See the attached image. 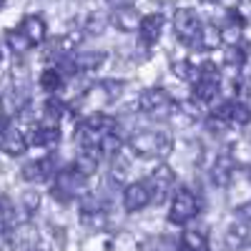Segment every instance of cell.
Segmentation results:
<instances>
[{"label": "cell", "instance_id": "cell-4", "mask_svg": "<svg viewBox=\"0 0 251 251\" xmlns=\"http://www.w3.org/2000/svg\"><path fill=\"white\" fill-rule=\"evenodd\" d=\"M219 88H221V78H219L216 66L214 63H203V66L199 68L196 80H194V100L211 103L219 96Z\"/></svg>", "mask_w": 251, "mask_h": 251}, {"label": "cell", "instance_id": "cell-32", "mask_svg": "<svg viewBox=\"0 0 251 251\" xmlns=\"http://www.w3.org/2000/svg\"><path fill=\"white\" fill-rule=\"evenodd\" d=\"M10 128V126H8V116L5 113H0V138H3V133Z\"/></svg>", "mask_w": 251, "mask_h": 251}, {"label": "cell", "instance_id": "cell-17", "mask_svg": "<svg viewBox=\"0 0 251 251\" xmlns=\"http://www.w3.org/2000/svg\"><path fill=\"white\" fill-rule=\"evenodd\" d=\"M28 106V93L20 91V88H13L3 96V108H5V116H13V113H20Z\"/></svg>", "mask_w": 251, "mask_h": 251}, {"label": "cell", "instance_id": "cell-20", "mask_svg": "<svg viewBox=\"0 0 251 251\" xmlns=\"http://www.w3.org/2000/svg\"><path fill=\"white\" fill-rule=\"evenodd\" d=\"M5 43H8V48H10L15 55H23V53H28V50L33 48V46H30V40H28L23 33H20L18 28L5 33Z\"/></svg>", "mask_w": 251, "mask_h": 251}, {"label": "cell", "instance_id": "cell-14", "mask_svg": "<svg viewBox=\"0 0 251 251\" xmlns=\"http://www.w3.org/2000/svg\"><path fill=\"white\" fill-rule=\"evenodd\" d=\"M0 149H3L8 156H20V153H25L28 141H25V136L20 133L18 128H8L3 133V138H0Z\"/></svg>", "mask_w": 251, "mask_h": 251}, {"label": "cell", "instance_id": "cell-9", "mask_svg": "<svg viewBox=\"0 0 251 251\" xmlns=\"http://www.w3.org/2000/svg\"><path fill=\"white\" fill-rule=\"evenodd\" d=\"M234 169H236L234 156L231 153H219L214 166H211V183L219 186V188L228 186V181H231V176H234Z\"/></svg>", "mask_w": 251, "mask_h": 251}, {"label": "cell", "instance_id": "cell-13", "mask_svg": "<svg viewBox=\"0 0 251 251\" xmlns=\"http://www.w3.org/2000/svg\"><path fill=\"white\" fill-rule=\"evenodd\" d=\"M18 30L30 40V46H40V43L46 40V33H48L46 20L40 18V15H25L23 23L18 25Z\"/></svg>", "mask_w": 251, "mask_h": 251}, {"label": "cell", "instance_id": "cell-11", "mask_svg": "<svg viewBox=\"0 0 251 251\" xmlns=\"http://www.w3.org/2000/svg\"><path fill=\"white\" fill-rule=\"evenodd\" d=\"M141 15H138V10L136 8H131V5H121V8H116L113 13H111V23L118 28V30H123V33H133V30H138L141 28Z\"/></svg>", "mask_w": 251, "mask_h": 251}, {"label": "cell", "instance_id": "cell-15", "mask_svg": "<svg viewBox=\"0 0 251 251\" xmlns=\"http://www.w3.org/2000/svg\"><path fill=\"white\" fill-rule=\"evenodd\" d=\"M73 60H75V68H78V71L91 73V71H98V68L103 66V63L108 60V55L103 53V50H86V53L75 55Z\"/></svg>", "mask_w": 251, "mask_h": 251}, {"label": "cell", "instance_id": "cell-7", "mask_svg": "<svg viewBox=\"0 0 251 251\" xmlns=\"http://www.w3.org/2000/svg\"><path fill=\"white\" fill-rule=\"evenodd\" d=\"M151 201H153V196H151V188L146 181H133L123 188V208L128 214L141 211V208H146Z\"/></svg>", "mask_w": 251, "mask_h": 251}, {"label": "cell", "instance_id": "cell-1", "mask_svg": "<svg viewBox=\"0 0 251 251\" xmlns=\"http://www.w3.org/2000/svg\"><path fill=\"white\" fill-rule=\"evenodd\" d=\"M128 149L141 158H166L174 149V138L166 131H136L128 138Z\"/></svg>", "mask_w": 251, "mask_h": 251}, {"label": "cell", "instance_id": "cell-28", "mask_svg": "<svg viewBox=\"0 0 251 251\" xmlns=\"http://www.w3.org/2000/svg\"><path fill=\"white\" fill-rule=\"evenodd\" d=\"M171 71L181 78V80H196V75H199V71H194V66H191V63H188V60H174L171 63Z\"/></svg>", "mask_w": 251, "mask_h": 251}, {"label": "cell", "instance_id": "cell-31", "mask_svg": "<svg viewBox=\"0 0 251 251\" xmlns=\"http://www.w3.org/2000/svg\"><path fill=\"white\" fill-rule=\"evenodd\" d=\"M224 60L228 63V66H241V63L246 60V53L239 46H228L226 53H224Z\"/></svg>", "mask_w": 251, "mask_h": 251}, {"label": "cell", "instance_id": "cell-18", "mask_svg": "<svg viewBox=\"0 0 251 251\" xmlns=\"http://www.w3.org/2000/svg\"><path fill=\"white\" fill-rule=\"evenodd\" d=\"M221 46V28L214 25V23H206L203 30H201V38H199V48L203 50H214Z\"/></svg>", "mask_w": 251, "mask_h": 251}, {"label": "cell", "instance_id": "cell-24", "mask_svg": "<svg viewBox=\"0 0 251 251\" xmlns=\"http://www.w3.org/2000/svg\"><path fill=\"white\" fill-rule=\"evenodd\" d=\"M13 224H15L13 203H10V199H8V196H0V234H5Z\"/></svg>", "mask_w": 251, "mask_h": 251}, {"label": "cell", "instance_id": "cell-8", "mask_svg": "<svg viewBox=\"0 0 251 251\" xmlns=\"http://www.w3.org/2000/svg\"><path fill=\"white\" fill-rule=\"evenodd\" d=\"M174 181H176L174 171H171L166 163H161V166H156V169H153V174L149 176V181H146V183H149V188H151V196H153L156 201H161L166 194L171 191Z\"/></svg>", "mask_w": 251, "mask_h": 251}, {"label": "cell", "instance_id": "cell-5", "mask_svg": "<svg viewBox=\"0 0 251 251\" xmlns=\"http://www.w3.org/2000/svg\"><path fill=\"white\" fill-rule=\"evenodd\" d=\"M86 176H80L73 166L71 169H66V171H60L58 176H55V183H53V196L60 201V203H68V201H73L75 196H80L83 194V188H86Z\"/></svg>", "mask_w": 251, "mask_h": 251}, {"label": "cell", "instance_id": "cell-26", "mask_svg": "<svg viewBox=\"0 0 251 251\" xmlns=\"http://www.w3.org/2000/svg\"><path fill=\"white\" fill-rule=\"evenodd\" d=\"M246 239H249V234H246L244 224H236L234 228H228V231H226V246H228V249H239V246H244Z\"/></svg>", "mask_w": 251, "mask_h": 251}, {"label": "cell", "instance_id": "cell-10", "mask_svg": "<svg viewBox=\"0 0 251 251\" xmlns=\"http://www.w3.org/2000/svg\"><path fill=\"white\" fill-rule=\"evenodd\" d=\"M161 30H163V15L153 13V15H146L141 20V28H138V38H141V46L151 48L158 43L161 38Z\"/></svg>", "mask_w": 251, "mask_h": 251}, {"label": "cell", "instance_id": "cell-25", "mask_svg": "<svg viewBox=\"0 0 251 251\" xmlns=\"http://www.w3.org/2000/svg\"><path fill=\"white\" fill-rule=\"evenodd\" d=\"M43 113H46V121H50L55 126V121H60L63 113H66V103L60 98H48L46 106H43Z\"/></svg>", "mask_w": 251, "mask_h": 251}, {"label": "cell", "instance_id": "cell-29", "mask_svg": "<svg viewBox=\"0 0 251 251\" xmlns=\"http://www.w3.org/2000/svg\"><path fill=\"white\" fill-rule=\"evenodd\" d=\"M121 146H123V141L116 136V133H111V136H106V138H103L100 141V153L103 156H118V151H121Z\"/></svg>", "mask_w": 251, "mask_h": 251}, {"label": "cell", "instance_id": "cell-16", "mask_svg": "<svg viewBox=\"0 0 251 251\" xmlns=\"http://www.w3.org/2000/svg\"><path fill=\"white\" fill-rule=\"evenodd\" d=\"M60 141V128L53 123H43L38 126V128L33 131V143L35 146H43V149H50V146H55Z\"/></svg>", "mask_w": 251, "mask_h": 251}, {"label": "cell", "instance_id": "cell-2", "mask_svg": "<svg viewBox=\"0 0 251 251\" xmlns=\"http://www.w3.org/2000/svg\"><path fill=\"white\" fill-rule=\"evenodd\" d=\"M138 108L151 118H169L176 113V100L163 88H149L138 96Z\"/></svg>", "mask_w": 251, "mask_h": 251}, {"label": "cell", "instance_id": "cell-23", "mask_svg": "<svg viewBox=\"0 0 251 251\" xmlns=\"http://www.w3.org/2000/svg\"><path fill=\"white\" fill-rule=\"evenodd\" d=\"M73 169L80 174V176H93L96 171H98V161H96V156H91V153H80L75 161H73Z\"/></svg>", "mask_w": 251, "mask_h": 251}, {"label": "cell", "instance_id": "cell-27", "mask_svg": "<svg viewBox=\"0 0 251 251\" xmlns=\"http://www.w3.org/2000/svg\"><path fill=\"white\" fill-rule=\"evenodd\" d=\"M38 208H40V194H35V191H25L23 196H20V211H23L25 216H33Z\"/></svg>", "mask_w": 251, "mask_h": 251}, {"label": "cell", "instance_id": "cell-30", "mask_svg": "<svg viewBox=\"0 0 251 251\" xmlns=\"http://www.w3.org/2000/svg\"><path fill=\"white\" fill-rule=\"evenodd\" d=\"M23 178L25 181H43V171H40V158L38 161H28L23 166Z\"/></svg>", "mask_w": 251, "mask_h": 251}, {"label": "cell", "instance_id": "cell-21", "mask_svg": "<svg viewBox=\"0 0 251 251\" xmlns=\"http://www.w3.org/2000/svg\"><path fill=\"white\" fill-rule=\"evenodd\" d=\"M40 88L48 91V93H55L63 88V73L58 68H46L40 73Z\"/></svg>", "mask_w": 251, "mask_h": 251}, {"label": "cell", "instance_id": "cell-6", "mask_svg": "<svg viewBox=\"0 0 251 251\" xmlns=\"http://www.w3.org/2000/svg\"><path fill=\"white\" fill-rule=\"evenodd\" d=\"M174 30H176V35H178L181 43L194 46L196 40L201 38L203 23L199 20V15H196L191 8H178V10L174 13Z\"/></svg>", "mask_w": 251, "mask_h": 251}, {"label": "cell", "instance_id": "cell-12", "mask_svg": "<svg viewBox=\"0 0 251 251\" xmlns=\"http://www.w3.org/2000/svg\"><path fill=\"white\" fill-rule=\"evenodd\" d=\"M214 113H219L228 126H249V121H251V108L246 106V103H241V100H228L226 106H221L219 111H214Z\"/></svg>", "mask_w": 251, "mask_h": 251}, {"label": "cell", "instance_id": "cell-3", "mask_svg": "<svg viewBox=\"0 0 251 251\" xmlns=\"http://www.w3.org/2000/svg\"><path fill=\"white\" fill-rule=\"evenodd\" d=\"M201 211V201L194 191H188V188H178L171 199V208H169V221L176 224V226H183L186 221L196 219Z\"/></svg>", "mask_w": 251, "mask_h": 251}, {"label": "cell", "instance_id": "cell-19", "mask_svg": "<svg viewBox=\"0 0 251 251\" xmlns=\"http://www.w3.org/2000/svg\"><path fill=\"white\" fill-rule=\"evenodd\" d=\"M181 251H211V249H208V241H206L203 234H199V231H183Z\"/></svg>", "mask_w": 251, "mask_h": 251}, {"label": "cell", "instance_id": "cell-22", "mask_svg": "<svg viewBox=\"0 0 251 251\" xmlns=\"http://www.w3.org/2000/svg\"><path fill=\"white\" fill-rule=\"evenodd\" d=\"M108 20H111V15L96 10V13H91V15L86 18L83 28H86V33H91V35H100L103 30H106V23H108Z\"/></svg>", "mask_w": 251, "mask_h": 251}]
</instances>
